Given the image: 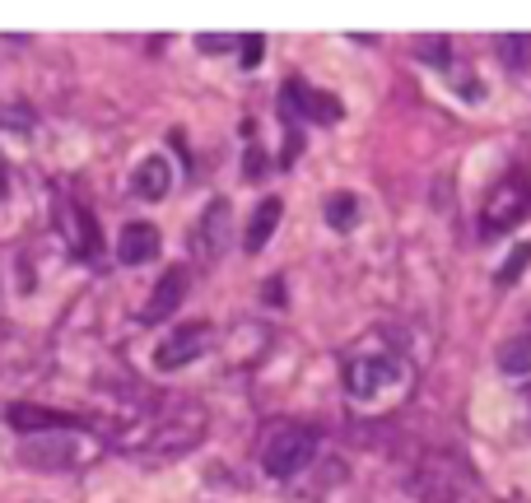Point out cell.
Listing matches in <instances>:
<instances>
[{"label":"cell","instance_id":"2","mask_svg":"<svg viewBox=\"0 0 531 503\" xmlns=\"http://www.w3.org/2000/svg\"><path fill=\"white\" fill-rule=\"evenodd\" d=\"M205 429H210L205 410H201V406H191V401H182L173 415H164V420L154 424L150 452H159V457H182V452H191L196 443H201Z\"/></svg>","mask_w":531,"mask_h":503},{"label":"cell","instance_id":"11","mask_svg":"<svg viewBox=\"0 0 531 503\" xmlns=\"http://www.w3.org/2000/svg\"><path fill=\"white\" fill-rule=\"evenodd\" d=\"M154 252H159V229L145 224V219H131L122 229V238H117V261L122 266H145Z\"/></svg>","mask_w":531,"mask_h":503},{"label":"cell","instance_id":"6","mask_svg":"<svg viewBox=\"0 0 531 503\" xmlns=\"http://www.w3.org/2000/svg\"><path fill=\"white\" fill-rule=\"evenodd\" d=\"M210 322H187V327H177L173 336L154 350V364L164 368V373H173V368H182V364H191V359H201L205 350H210Z\"/></svg>","mask_w":531,"mask_h":503},{"label":"cell","instance_id":"13","mask_svg":"<svg viewBox=\"0 0 531 503\" xmlns=\"http://www.w3.org/2000/svg\"><path fill=\"white\" fill-rule=\"evenodd\" d=\"M10 424L14 429H24V434H47V429H75V424H84V420H75V415H61V410H47V406H10Z\"/></svg>","mask_w":531,"mask_h":503},{"label":"cell","instance_id":"8","mask_svg":"<svg viewBox=\"0 0 531 503\" xmlns=\"http://www.w3.org/2000/svg\"><path fill=\"white\" fill-rule=\"evenodd\" d=\"M19 462L38 466V471H70V466L80 462V448L70 438H38V443L19 448Z\"/></svg>","mask_w":531,"mask_h":503},{"label":"cell","instance_id":"22","mask_svg":"<svg viewBox=\"0 0 531 503\" xmlns=\"http://www.w3.org/2000/svg\"><path fill=\"white\" fill-rule=\"evenodd\" d=\"M0 191H5V173H0Z\"/></svg>","mask_w":531,"mask_h":503},{"label":"cell","instance_id":"5","mask_svg":"<svg viewBox=\"0 0 531 503\" xmlns=\"http://www.w3.org/2000/svg\"><path fill=\"white\" fill-rule=\"evenodd\" d=\"M280 108L289 117H303V122H322V126H336L341 122V98L322 94V89H308L303 80H289L280 89Z\"/></svg>","mask_w":531,"mask_h":503},{"label":"cell","instance_id":"19","mask_svg":"<svg viewBox=\"0 0 531 503\" xmlns=\"http://www.w3.org/2000/svg\"><path fill=\"white\" fill-rule=\"evenodd\" d=\"M443 42H448V38H420V61H443V56H448Z\"/></svg>","mask_w":531,"mask_h":503},{"label":"cell","instance_id":"16","mask_svg":"<svg viewBox=\"0 0 531 503\" xmlns=\"http://www.w3.org/2000/svg\"><path fill=\"white\" fill-rule=\"evenodd\" d=\"M327 219H331V229L336 233H350L354 229V219H359V201H354V191H336L327 201Z\"/></svg>","mask_w":531,"mask_h":503},{"label":"cell","instance_id":"15","mask_svg":"<svg viewBox=\"0 0 531 503\" xmlns=\"http://www.w3.org/2000/svg\"><path fill=\"white\" fill-rule=\"evenodd\" d=\"M499 368L508 378H527L531 373V336H513L499 345Z\"/></svg>","mask_w":531,"mask_h":503},{"label":"cell","instance_id":"14","mask_svg":"<svg viewBox=\"0 0 531 503\" xmlns=\"http://www.w3.org/2000/svg\"><path fill=\"white\" fill-rule=\"evenodd\" d=\"M280 215H285L280 196H266V201L257 205V215H252V224H247V238H243L247 252H261V247L271 243V233H275V224H280Z\"/></svg>","mask_w":531,"mask_h":503},{"label":"cell","instance_id":"18","mask_svg":"<svg viewBox=\"0 0 531 503\" xmlns=\"http://www.w3.org/2000/svg\"><path fill=\"white\" fill-rule=\"evenodd\" d=\"M527 261H531V243H522L518 252L508 257V266H504V271H499V285H513V280H518V275L527 271Z\"/></svg>","mask_w":531,"mask_h":503},{"label":"cell","instance_id":"10","mask_svg":"<svg viewBox=\"0 0 531 503\" xmlns=\"http://www.w3.org/2000/svg\"><path fill=\"white\" fill-rule=\"evenodd\" d=\"M61 224H66V243L75 247V257H98L103 238H98L94 215L80 201H61Z\"/></svg>","mask_w":531,"mask_h":503},{"label":"cell","instance_id":"1","mask_svg":"<svg viewBox=\"0 0 531 503\" xmlns=\"http://www.w3.org/2000/svg\"><path fill=\"white\" fill-rule=\"evenodd\" d=\"M313 457H317V429L313 424H299V420L275 424L271 434H266V443H261V466H266L275 480L303 471Z\"/></svg>","mask_w":531,"mask_h":503},{"label":"cell","instance_id":"9","mask_svg":"<svg viewBox=\"0 0 531 503\" xmlns=\"http://www.w3.org/2000/svg\"><path fill=\"white\" fill-rule=\"evenodd\" d=\"M182 294H187V271H182V266H168V271L159 275V285H154L150 303L140 308V322H164L168 313L182 308Z\"/></svg>","mask_w":531,"mask_h":503},{"label":"cell","instance_id":"17","mask_svg":"<svg viewBox=\"0 0 531 503\" xmlns=\"http://www.w3.org/2000/svg\"><path fill=\"white\" fill-rule=\"evenodd\" d=\"M499 61H504V66H527L531 33H508V38H499Z\"/></svg>","mask_w":531,"mask_h":503},{"label":"cell","instance_id":"3","mask_svg":"<svg viewBox=\"0 0 531 503\" xmlns=\"http://www.w3.org/2000/svg\"><path fill=\"white\" fill-rule=\"evenodd\" d=\"M527 210H531V182H522V177H504V182L490 191L485 210H480V224H485V233L513 229Z\"/></svg>","mask_w":531,"mask_h":503},{"label":"cell","instance_id":"12","mask_svg":"<svg viewBox=\"0 0 531 503\" xmlns=\"http://www.w3.org/2000/svg\"><path fill=\"white\" fill-rule=\"evenodd\" d=\"M131 191H136L140 201H164L168 191H173V168H168L164 154H150V159L131 173Z\"/></svg>","mask_w":531,"mask_h":503},{"label":"cell","instance_id":"4","mask_svg":"<svg viewBox=\"0 0 531 503\" xmlns=\"http://www.w3.org/2000/svg\"><path fill=\"white\" fill-rule=\"evenodd\" d=\"M229 243H233V210H229V201H210V205H205V215L196 219L191 252H196V261L215 266V261L224 257V247H229Z\"/></svg>","mask_w":531,"mask_h":503},{"label":"cell","instance_id":"21","mask_svg":"<svg viewBox=\"0 0 531 503\" xmlns=\"http://www.w3.org/2000/svg\"><path fill=\"white\" fill-rule=\"evenodd\" d=\"M247 47H243V61H247V66H257V61H261V42H266V38H261V33H247Z\"/></svg>","mask_w":531,"mask_h":503},{"label":"cell","instance_id":"7","mask_svg":"<svg viewBox=\"0 0 531 503\" xmlns=\"http://www.w3.org/2000/svg\"><path fill=\"white\" fill-rule=\"evenodd\" d=\"M396 378H401V368H396L392 359H350V364H345V392H350L354 401H373V396H378L382 387H392Z\"/></svg>","mask_w":531,"mask_h":503},{"label":"cell","instance_id":"20","mask_svg":"<svg viewBox=\"0 0 531 503\" xmlns=\"http://www.w3.org/2000/svg\"><path fill=\"white\" fill-rule=\"evenodd\" d=\"M196 42H201V52H224V47H233L238 38H229V33H201Z\"/></svg>","mask_w":531,"mask_h":503}]
</instances>
